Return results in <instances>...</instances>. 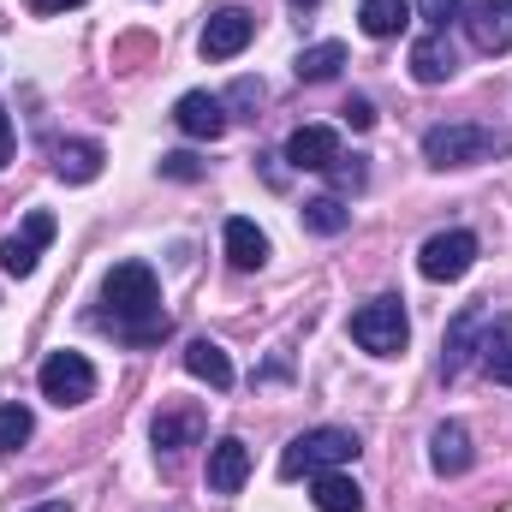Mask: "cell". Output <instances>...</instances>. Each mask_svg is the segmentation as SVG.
Masks as SVG:
<instances>
[{"instance_id":"26","label":"cell","mask_w":512,"mask_h":512,"mask_svg":"<svg viewBox=\"0 0 512 512\" xmlns=\"http://www.w3.org/2000/svg\"><path fill=\"white\" fill-rule=\"evenodd\" d=\"M417 12H423V24H429V30H447V24L465 12V0H417Z\"/></svg>"},{"instance_id":"16","label":"cell","mask_w":512,"mask_h":512,"mask_svg":"<svg viewBox=\"0 0 512 512\" xmlns=\"http://www.w3.org/2000/svg\"><path fill=\"white\" fill-rule=\"evenodd\" d=\"M453 66H459V60H453L447 30H429V36L411 48V78H417V84H447V78H453Z\"/></svg>"},{"instance_id":"12","label":"cell","mask_w":512,"mask_h":512,"mask_svg":"<svg viewBox=\"0 0 512 512\" xmlns=\"http://www.w3.org/2000/svg\"><path fill=\"white\" fill-rule=\"evenodd\" d=\"M477 334H483V310L471 304V310L453 316V328H447V340H441V376H447V382H459L465 364L477 358Z\"/></svg>"},{"instance_id":"19","label":"cell","mask_w":512,"mask_h":512,"mask_svg":"<svg viewBox=\"0 0 512 512\" xmlns=\"http://www.w3.org/2000/svg\"><path fill=\"white\" fill-rule=\"evenodd\" d=\"M102 143H90V137H78V143H60L54 149V173L66 179V185H90L96 173H102Z\"/></svg>"},{"instance_id":"31","label":"cell","mask_w":512,"mask_h":512,"mask_svg":"<svg viewBox=\"0 0 512 512\" xmlns=\"http://www.w3.org/2000/svg\"><path fill=\"white\" fill-rule=\"evenodd\" d=\"M36 18H54V12H66V6H84V0H24Z\"/></svg>"},{"instance_id":"22","label":"cell","mask_w":512,"mask_h":512,"mask_svg":"<svg viewBox=\"0 0 512 512\" xmlns=\"http://www.w3.org/2000/svg\"><path fill=\"white\" fill-rule=\"evenodd\" d=\"M149 435H155L161 453H179V447H197V441H203V417H197V411H161Z\"/></svg>"},{"instance_id":"3","label":"cell","mask_w":512,"mask_h":512,"mask_svg":"<svg viewBox=\"0 0 512 512\" xmlns=\"http://www.w3.org/2000/svg\"><path fill=\"white\" fill-rule=\"evenodd\" d=\"M352 459H358V435H352V429L322 423V429H304V435H292V441H286V453H280V477H286V483H298V477L340 471V465H352Z\"/></svg>"},{"instance_id":"32","label":"cell","mask_w":512,"mask_h":512,"mask_svg":"<svg viewBox=\"0 0 512 512\" xmlns=\"http://www.w3.org/2000/svg\"><path fill=\"white\" fill-rule=\"evenodd\" d=\"M12 161V120H6V108H0V167Z\"/></svg>"},{"instance_id":"17","label":"cell","mask_w":512,"mask_h":512,"mask_svg":"<svg viewBox=\"0 0 512 512\" xmlns=\"http://www.w3.org/2000/svg\"><path fill=\"white\" fill-rule=\"evenodd\" d=\"M310 507L316 512H364V489L346 471H322V477H310Z\"/></svg>"},{"instance_id":"8","label":"cell","mask_w":512,"mask_h":512,"mask_svg":"<svg viewBox=\"0 0 512 512\" xmlns=\"http://www.w3.org/2000/svg\"><path fill=\"white\" fill-rule=\"evenodd\" d=\"M459 18L483 54H512V0H465Z\"/></svg>"},{"instance_id":"9","label":"cell","mask_w":512,"mask_h":512,"mask_svg":"<svg viewBox=\"0 0 512 512\" xmlns=\"http://www.w3.org/2000/svg\"><path fill=\"white\" fill-rule=\"evenodd\" d=\"M256 36V12H245V6H227V12H215L209 24H203V60H239L245 48H251Z\"/></svg>"},{"instance_id":"18","label":"cell","mask_w":512,"mask_h":512,"mask_svg":"<svg viewBox=\"0 0 512 512\" xmlns=\"http://www.w3.org/2000/svg\"><path fill=\"white\" fill-rule=\"evenodd\" d=\"M221 239H227V262H233V268H245V274L268 262V233H262L256 221H245V215H233Z\"/></svg>"},{"instance_id":"29","label":"cell","mask_w":512,"mask_h":512,"mask_svg":"<svg viewBox=\"0 0 512 512\" xmlns=\"http://www.w3.org/2000/svg\"><path fill=\"white\" fill-rule=\"evenodd\" d=\"M221 102H227V108H256V102H262V84H256V78H239L233 96H221Z\"/></svg>"},{"instance_id":"25","label":"cell","mask_w":512,"mask_h":512,"mask_svg":"<svg viewBox=\"0 0 512 512\" xmlns=\"http://www.w3.org/2000/svg\"><path fill=\"white\" fill-rule=\"evenodd\" d=\"M30 429H36V417L24 405H0V453H18L30 441Z\"/></svg>"},{"instance_id":"24","label":"cell","mask_w":512,"mask_h":512,"mask_svg":"<svg viewBox=\"0 0 512 512\" xmlns=\"http://www.w3.org/2000/svg\"><path fill=\"white\" fill-rule=\"evenodd\" d=\"M304 227L322 233V239H334V233L352 227V209H346L340 197H310V203H304Z\"/></svg>"},{"instance_id":"20","label":"cell","mask_w":512,"mask_h":512,"mask_svg":"<svg viewBox=\"0 0 512 512\" xmlns=\"http://www.w3.org/2000/svg\"><path fill=\"white\" fill-rule=\"evenodd\" d=\"M185 370H191L197 382H209L215 393L233 387V358H227L215 340H191V346H185Z\"/></svg>"},{"instance_id":"7","label":"cell","mask_w":512,"mask_h":512,"mask_svg":"<svg viewBox=\"0 0 512 512\" xmlns=\"http://www.w3.org/2000/svg\"><path fill=\"white\" fill-rule=\"evenodd\" d=\"M54 233H60V227H54V215H48V209H30V215H24V227H18L12 239H0V268H6L12 280L36 274V256L54 245Z\"/></svg>"},{"instance_id":"30","label":"cell","mask_w":512,"mask_h":512,"mask_svg":"<svg viewBox=\"0 0 512 512\" xmlns=\"http://www.w3.org/2000/svg\"><path fill=\"white\" fill-rule=\"evenodd\" d=\"M346 120H352L358 131L376 126V108H370V96H352V102H346Z\"/></svg>"},{"instance_id":"6","label":"cell","mask_w":512,"mask_h":512,"mask_svg":"<svg viewBox=\"0 0 512 512\" xmlns=\"http://www.w3.org/2000/svg\"><path fill=\"white\" fill-rule=\"evenodd\" d=\"M417 268H423V280H465V274L477 268V233H465V227L435 233V239L417 251Z\"/></svg>"},{"instance_id":"28","label":"cell","mask_w":512,"mask_h":512,"mask_svg":"<svg viewBox=\"0 0 512 512\" xmlns=\"http://www.w3.org/2000/svg\"><path fill=\"white\" fill-rule=\"evenodd\" d=\"M328 173H334V185H340V191H358V185H364V161H358V155H352V161L340 155Z\"/></svg>"},{"instance_id":"14","label":"cell","mask_w":512,"mask_h":512,"mask_svg":"<svg viewBox=\"0 0 512 512\" xmlns=\"http://www.w3.org/2000/svg\"><path fill=\"white\" fill-rule=\"evenodd\" d=\"M245 477H251V447H245L239 435H221V441L209 447V489H215V495H239Z\"/></svg>"},{"instance_id":"10","label":"cell","mask_w":512,"mask_h":512,"mask_svg":"<svg viewBox=\"0 0 512 512\" xmlns=\"http://www.w3.org/2000/svg\"><path fill=\"white\" fill-rule=\"evenodd\" d=\"M173 126L185 131V137H221V131L233 126V114H227L221 96H209V90H185V96L173 102Z\"/></svg>"},{"instance_id":"4","label":"cell","mask_w":512,"mask_h":512,"mask_svg":"<svg viewBox=\"0 0 512 512\" xmlns=\"http://www.w3.org/2000/svg\"><path fill=\"white\" fill-rule=\"evenodd\" d=\"M352 340L370 352V358H399L405 340H411V322H405V304L399 298H370L352 310Z\"/></svg>"},{"instance_id":"1","label":"cell","mask_w":512,"mask_h":512,"mask_svg":"<svg viewBox=\"0 0 512 512\" xmlns=\"http://www.w3.org/2000/svg\"><path fill=\"white\" fill-rule=\"evenodd\" d=\"M102 304H108L114 328L126 334L131 346H149V340L167 334V316H161V280H155L149 262H120V268H108V280H102Z\"/></svg>"},{"instance_id":"33","label":"cell","mask_w":512,"mask_h":512,"mask_svg":"<svg viewBox=\"0 0 512 512\" xmlns=\"http://www.w3.org/2000/svg\"><path fill=\"white\" fill-rule=\"evenodd\" d=\"M30 512H72L66 501H42V507H30Z\"/></svg>"},{"instance_id":"13","label":"cell","mask_w":512,"mask_h":512,"mask_svg":"<svg viewBox=\"0 0 512 512\" xmlns=\"http://www.w3.org/2000/svg\"><path fill=\"white\" fill-rule=\"evenodd\" d=\"M429 465H435V477H465V471L477 465L471 429H465V423H435V435H429Z\"/></svg>"},{"instance_id":"15","label":"cell","mask_w":512,"mask_h":512,"mask_svg":"<svg viewBox=\"0 0 512 512\" xmlns=\"http://www.w3.org/2000/svg\"><path fill=\"white\" fill-rule=\"evenodd\" d=\"M477 364H483L489 382L512 387V310L495 316V322H483V334H477Z\"/></svg>"},{"instance_id":"11","label":"cell","mask_w":512,"mask_h":512,"mask_svg":"<svg viewBox=\"0 0 512 512\" xmlns=\"http://www.w3.org/2000/svg\"><path fill=\"white\" fill-rule=\"evenodd\" d=\"M286 161H292L298 173H328V167L340 161V131L334 126H298L286 137Z\"/></svg>"},{"instance_id":"34","label":"cell","mask_w":512,"mask_h":512,"mask_svg":"<svg viewBox=\"0 0 512 512\" xmlns=\"http://www.w3.org/2000/svg\"><path fill=\"white\" fill-rule=\"evenodd\" d=\"M292 6H298V12H310V6H316V0H292Z\"/></svg>"},{"instance_id":"23","label":"cell","mask_w":512,"mask_h":512,"mask_svg":"<svg viewBox=\"0 0 512 512\" xmlns=\"http://www.w3.org/2000/svg\"><path fill=\"white\" fill-rule=\"evenodd\" d=\"M358 24H364V36L387 42V36H399L411 24V0H364L358 6Z\"/></svg>"},{"instance_id":"2","label":"cell","mask_w":512,"mask_h":512,"mask_svg":"<svg viewBox=\"0 0 512 512\" xmlns=\"http://www.w3.org/2000/svg\"><path fill=\"white\" fill-rule=\"evenodd\" d=\"M507 155V137L495 126H477V120H453V126H429L423 131V161L429 167H483Z\"/></svg>"},{"instance_id":"5","label":"cell","mask_w":512,"mask_h":512,"mask_svg":"<svg viewBox=\"0 0 512 512\" xmlns=\"http://www.w3.org/2000/svg\"><path fill=\"white\" fill-rule=\"evenodd\" d=\"M36 387H42V399L48 405H84V399H96V364L84 358V352H48L42 358V370H36Z\"/></svg>"},{"instance_id":"21","label":"cell","mask_w":512,"mask_h":512,"mask_svg":"<svg viewBox=\"0 0 512 512\" xmlns=\"http://www.w3.org/2000/svg\"><path fill=\"white\" fill-rule=\"evenodd\" d=\"M346 66V42H310L298 60H292V72H298V84H328L334 72Z\"/></svg>"},{"instance_id":"27","label":"cell","mask_w":512,"mask_h":512,"mask_svg":"<svg viewBox=\"0 0 512 512\" xmlns=\"http://www.w3.org/2000/svg\"><path fill=\"white\" fill-rule=\"evenodd\" d=\"M161 173L191 185V179H203V161H197V155H185V149H173V155H161Z\"/></svg>"}]
</instances>
